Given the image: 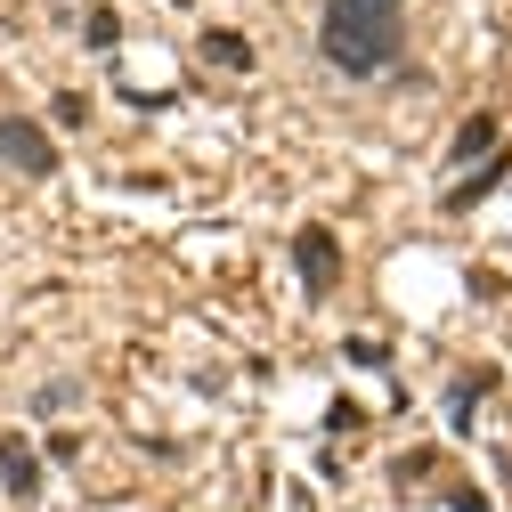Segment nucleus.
Masks as SVG:
<instances>
[{
	"label": "nucleus",
	"instance_id": "obj_6",
	"mask_svg": "<svg viewBox=\"0 0 512 512\" xmlns=\"http://www.w3.org/2000/svg\"><path fill=\"white\" fill-rule=\"evenodd\" d=\"M204 57H212V66H228V74H252V41H244V33H228V25H212V33H204Z\"/></svg>",
	"mask_w": 512,
	"mask_h": 512
},
{
	"label": "nucleus",
	"instance_id": "obj_2",
	"mask_svg": "<svg viewBox=\"0 0 512 512\" xmlns=\"http://www.w3.org/2000/svg\"><path fill=\"white\" fill-rule=\"evenodd\" d=\"M293 277H301L309 301H326V293L342 285V244H334V228H317V220H309V228L293 236Z\"/></svg>",
	"mask_w": 512,
	"mask_h": 512
},
{
	"label": "nucleus",
	"instance_id": "obj_10",
	"mask_svg": "<svg viewBox=\"0 0 512 512\" xmlns=\"http://www.w3.org/2000/svg\"><path fill=\"white\" fill-rule=\"evenodd\" d=\"M374 9H407V0H374Z\"/></svg>",
	"mask_w": 512,
	"mask_h": 512
},
{
	"label": "nucleus",
	"instance_id": "obj_5",
	"mask_svg": "<svg viewBox=\"0 0 512 512\" xmlns=\"http://www.w3.org/2000/svg\"><path fill=\"white\" fill-rule=\"evenodd\" d=\"M488 155H496V114H472L464 131H456V147H447V163L472 171V163H488Z\"/></svg>",
	"mask_w": 512,
	"mask_h": 512
},
{
	"label": "nucleus",
	"instance_id": "obj_8",
	"mask_svg": "<svg viewBox=\"0 0 512 512\" xmlns=\"http://www.w3.org/2000/svg\"><path fill=\"white\" fill-rule=\"evenodd\" d=\"M33 407H41V415H66V407H74V382H49V391H41Z\"/></svg>",
	"mask_w": 512,
	"mask_h": 512
},
{
	"label": "nucleus",
	"instance_id": "obj_1",
	"mask_svg": "<svg viewBox=\"0 0 512 512\" xmlns=\"http://www.w3.org/2000/svg\"><path fill=\"white\" fill-rule=\"evenodd\" d=\"M317 49H326V66L350 74V82L391 74V57H399V9H374V0H326V17H317Z\"/></svg>",
	"mask_w": 512,
	"mask_h": 512
},
{
	"label": "nucleus",
	"instance_id": "obj_9",
	"mask_svg": "<svg viewBox=\"0 0 512 512\" xmlns=\"http://www.w3.org/2000/svg\"><path fill=\"white\" fill-rule=\"evenodd\" d=\"M447 512H488V496H472V488H464V496H447Z\"/></svg>",
	"mask_w": 512,
	"mask_h": 512
},
{
	"label": "nucleus",
	"instance_id": "obj_7",
	"mask_svg": "<svg viewBox=\"0 0 512 512\" xmlns=\"http://www.w3.org/2000/svg\"><path fill=\"white\" fill-rule=\"evenodd\" d=\"M114 33H122L114 9H90V49H114Z\"/></svg>",
	"mask_w": 512,
	"mask_h": 512
},
{
	"label": "nucleus",
	"instance_id": "obj_4",
	"mask_svg": "<svg viewBox=\"0 0 512 512\" xmlns=\"http://www.w3.org/2000/svg\"><path fill=\"white\" fill-rule=\"evenodd\" d=\"M0 488H9L17 504L41 496V464H33V447H25V439H0Z\"/></svg>",
	"mask_w": 512,
	"mask_h": 512
},
{
	"label": "nucleus",
	"instance_id": "obj_3",
	"mask_svg": "<svg viewBox=\"0 0 512 512\" xmlns=\"http://www.w3.org/2000/svg\"><path fill=\"white\" fill-rule=\"evenodd\" d=\"M0 163H17L25 179H57V147H49V131L33 114H9L0 122Z\"/></svg>",
	"mask_w": 512,
	"mask_h": 512
}]
</instances>
